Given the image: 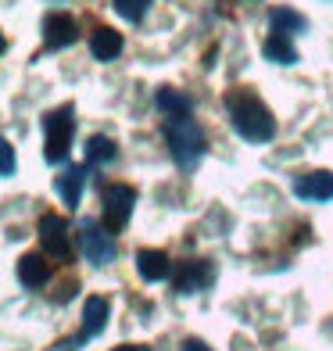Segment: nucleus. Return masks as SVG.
<instances>
[{
  "label": "nucleus",
  "mask_w": 333,
  "mask_h": 351,
  "mask_svg": "<svg viewBox=\"0 0 333 351\" xmlns=\"http://www.w3.org/2000/svg\"><path fill=\"white\" fill-rule=\"evenodd\" d=\"M226 111H230V122L241 140L247 143H269L276 136V119L273 111L265 108V101L251 90H230L226 93Z\"/></svg>",
  "instance_id": "f257e3e1"
},
{
  "label": "nucleus",
  "mask_w": 333,
  "mask_h": 351,
  "mask_svg": "<svg viewBox=\"0 0 333 351\" xmlns=\"http://www.w3.org/2000/svg\"><path fill=\"white\" fill-rule=\"evenodd\" d=\"M165 140H169V151L176 158L180 169H194L201 158H204V133L194 119H165Z\"/></svg>",
  "instance_id": "f03ea898"
},
{
  "label": "nucleus",
  "mask_w": 333,
  "mask_h": 351,
  "mask_svg": "<svg viewBox=\"0 0 333 351\" xmlns=\"http://www.w3.org/2000/svg\"><path fill=\"white\" fill-rule=\"evenodd\" d=\"M72 133H75V108L72 104H61V108L43 115V158H47V165H61L69 158Z\"/></svg>",
  "instance_id": "7ed1b4c3"
},
{
  "label": "nucleus",
  "mask_w": 333,
  "mask_h": 351,
  "mask_svg": "<svg viewBox=\"0 0 333 351\" xmlns=\"http://www.w3.org/2000/svg\"><path fill=\"white\" fill-rule=\"evenodd\" d=\"M133 204H136V190L133 186H125V183L104 186V194H101V222H104V230L122 233L125 222H130V215H133Z\"/></svg>",
  "instance_id": "20e7f679"
},
{
  "label": "nucleus",
  "mask_w": 333,
  "mask_h": 351,
  "mask_svg": "<svg viewBox=\"0 0 333 351\" xmlns=\"http://www.w3.org/2000/svg\"><path fill=\"white\" fill-rule=\"evenodd\" d=\"M79 244H83V254L90 265H111L119 254V244L115 237H111V230H101L93 219H86L83 226H79Z\"/></svg>",
  "instance_id": "39448f33"
},
{
  "label": "nucleus",
  "mask_w": 333,
  "mask_h": 351,
  "mask_svg": "<svg viewBox=\"0 0 333 351\" xmlns=\"http://www.w3.org/2000/svg\"><path fill=\"white\" fill-rule=\"evenodd\" d=\"M79 40V22L72 19V14L65 11H54L43 19V43L47 51H65V47H72Z\"/></svg>",
  "instance_id": "423d86ee"
},
{
  "label": "nucleus",
  "mask_w": 333,
  "mask_h": 351,
  "mask_svg": "<svg viewBox=\"0 0 333 351\" xmlns=\"http://www.w3.org/2000/svg\"><path fill=\"white\" fill-rule=\"evenodd\" d=\"M40 244H43V254H54V258H69L72 251V241H69V222L61 215H43L40 219Z\"/></svg>",
  "instance_id": "0eeeda50"
},
{
  "label": "nucleus",
  "mask_w": 333,
  "mask_h": 351,
  "mask_svg": "<svg viewBox=\"0 0 333 351\" xmlns=\"http://www.w3.org/2000/svg\"><path fill=\"white\" fill-rule=\"evenodd\" d=\"M291 190H294V197H301V201H330L333 197V172H326V169L301 172V176H294Z\"/></svg>",
  "instance_id": "6e6552de"
},
{
  "label": "nucleus",
  "mask_w": 333,
  "mask_h": 351,
  "mask_svg": "<svg viewBox=\"0 0 333 351\" xmlns=\"http://www.w3.org/2000/svg\"><path fill=\"white\" fill-rule=\"evenodd\" d=\"M172 283H176L180 294H197L212 283V262L204 258H186L176 273H172Z\"/></svg>",
  "instance_id": "1a4fd4ad"
},
{
  "label": "nucleus",
  "mask_w": 333,
  "mask_h": 351,
  "mask_svg": "<svg viewBox=\"0 0 333 351\" xmlns=\"http://www.w3.org/2000/svg\"><path fill=\"white\" fill-rule=\"evenodd\" d=\"M108 315H111L108 298H101V294L86 298V305H83V333H79V337L90 341V337H97V333H104V326H108Z\"/></svg>",
  "instance_id": "9d476101"
},
{
  "label": "nucleus",
  "mask_w": 333,
  "mask_h": 351,
  "mask_svg": "<svg viewBox=\"0 0 333 351\" xmlns=\"http://www.w3.org/2000/svg\"><path fill=\"white\" fill-rule=\"evenodd\" d=\"M47 276H51V265H47L43 254L29 251L18 258V283L25 287V291H40V287L47 283Z\"/></svg>",
  "instance_id": "9b49d317"
},
{
  "label": "nucleus",
  "mask_w": 333,
  "mask_h": 351,
  "mask_svg": "<svg viewBox=\"0 0 333 351\" xmlns=\"http://www.w3.org/2000/svg\"><path fill=\"white\" fill-rule=\"evenodd\" d=\"M90 54L97 61H115L122 54V33H115L111 25H97L90 33Z\"/></svg>",
  "instance_id": "f8f14e48"
},
{
  "label": "nucleus",
  "mask_w": 333,
  "mask_h": 351,
  "mask_svg": "<svg viewBox=\"0 0 333 351\" xmlns=\"http://www.w3.org/2000/svg\"><path fill=\"white\" fill-rule=\"evenodd\" d=\"M83 186H86V169L83 165H75V169H65L54 180V190H58V197L69 204V208H75L79 201H83Z\"/></svg>",
  "instance_id": "ddd939ff"
},
{
  "label": "nucleus",
  "mask_w": 333,
  "mask_h": 351,
  "mask_svg": "<svg viewBox=\"0 0 333 351\" xmlns=\"http://www.w3.org/2000/svg\"><path fill=\"white\" fill-rule=\"evenodd\" d=\"M136 273L144 276L147 283H158V280H165V276H172L169 254H165V251H154V247H144V251L136 254Z\"/></svg>",
  "instance_id": "4468645a"
},
{
  "label": "nucleus",
  "mask_w": 333,
  "mask_h": 351,
  "mask_svg": "<svg viewBox=\"0 0 333 351\" xmlns=\"http://www.w3.org/2000/svg\"><path fill=\"white\" fill-rule=\"evenodd\" d=\"M262 54H265V61H273V65H297V47L287 33H269L265 43H262Z\"/></svg>",
  "instance_id": "2eb2a0df"
},
{
  "label": "nucleus",
  "mask_w": 333,
  "mask_h": 351,
  "mask_svg": "<svg viewBox=\"0 0 333 351\" xmlns=\"http://www.w3.org/2000/svg\"><path fill=\"white\" fill-rule=\"evenodd\" d=\"M154 104H158V111H162L165 119H186L190 111H194V101H190L183 90H172V86L158 90L154 93Z\"/></svg>",
  "instance_id": "dca6fc26"
},
{
  "label": "nucleus",
  "mask_w": 333,
  "mask_h": 351,
  "mask_svg": "<svg viewBox=\"0 0 333 351\" xmlns=\"http://www.w3.org/2000/svg\"><path fill=\"white\" fill-rule=\"evenodd\" d=\"M305 29H308V19L301 11H294V8H273L269 11V33L294 36V33H305Z\"/></svg>",
  "instance_id": "f3484780"
},
{
  "label": "nucleus",
  "mask_w": 333,
  "mask_h": 351,
  "mask_svg": "<svg viewBox=\"0 0 333 351\" xmlns=\"http://www.w3.org/2000/svg\"><path fill=\"white\" fill-rule=\"evenodd\" d=\"M119 158V147H115V140L111 136H90L86 140V165H111Z\"/></svg>",
  "instance_id": "a211bd4d"
},
{
  "label": "nucleus",
  "mask_w": 333,
  "mask_h": 351,
  "mask_svg": "<svg viewBox=\"0 0 333 351\" xmlns=\"http://www.w3.org/2000/svg\"><path fill=\"white\" fill-rule=\"evenodd\" d=\"M154 0H111V8L119 11V19L125 22H144V14L151 11Z\"/></svg>",
  "instance_id": "6ab92c4d"
},
{
  "label": "nucleus",
  "mask_w": 333,
  "mask_h": 351,
  "mask_svg": "<svg viewBox=\"0 0 333 351\" xmlns=\"http://www.w3.org/2000/svg\"><path fill=\"white\" fill-rule=\"evenodd\" d=\"M0 158H4V176H14V147L8 140L0 143Z\"/></svg>",
  "instance_id": "aec40b11"
},
{
  "label": "nucleus",
  "mask_w": 333,
  "mask_h": 351,
  "mask_svg": "<svg viewBox=\"0 0 333 351\" xmlns=\"http://www.w3.org/2000/svg\"><path fill=\"white\" fill-rule=\"evenodd\" d=\"M180 351H212L208 344H204L201 337H186L183 344H180Z\"/></svg>",
  "instance_id": "412c9836"
},
{
  "label": "nucleus",
  "mask_w": 333,
  "mask_h": 351,
  "mask_svg": "<svg viewBox=\"0 0 333 351\" xmlns=\"http://www.w3.org/2000/svg\"><path fill=\"white\" fill-rule=\"evenodd\" d=\"M111 351H147L144 344H119V348H111Z\"/></svg>",
  "instance_id": "4be33fe9"
}]
</instances>
